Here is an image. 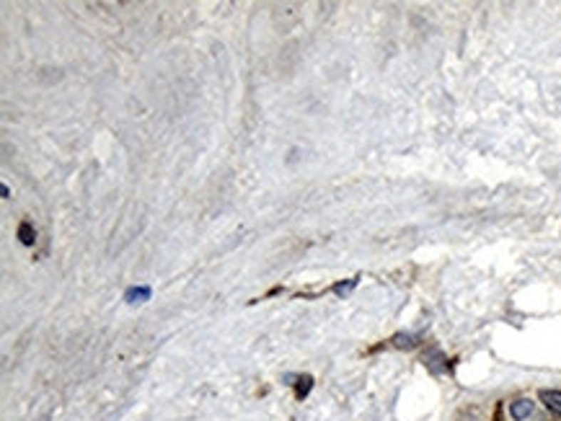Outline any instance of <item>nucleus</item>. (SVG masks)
Returning <instances> with one entry per match:
<instances>
[{"label": "nucleus", "mask_w": 561, "mask_h": 421, "mask_svg": "<svg viewBox=\"0 0 561 421\" xmlns=\"http://www.w3.org/2000/svg\"><path fill=\"white\" fill-rule=\"evenodd\" d=\"M535 411V403L530 398H518L515 403H510V416L515 421H525L527 416H533Z\"/></svg>", "instance_id": "nucleus-1"}, {"label": "nucleus", "mask_w": 561, "mask_h": 421, "mask_svg": "<svg viewBox=\"0 0 561 421\" xmlns=\"http://www.w3.org/2000/svg\"><path fill=\"white\" fill-rule=\"evenodd\" d=\"M540 403L554 416H561V390H540Z\"/></svg>", "instance_id": "nucleus-2"}, {"label": "nucleus", "mask_w": 561, "mask_h": 421, "mask_svg": "<svg viewBox=\"0 0 561 421\" xmlns=\"http://www.w3.org/2000/svg\"><path fill=\"white\" fill-rule=\"evenodd\" d=\"M125 300L127 303H145V300H150V287H145V284L143 287H130Z\"/></svg>", "instance_id": "nucleus-3"}, {"label": "nucleus", "mask_w": 561, "mask_h": 421, "mask_svg": "<svg viewBox=\"0 0 561 421\" xmlns=\"http://www.w3.org/2000/svg\"><path fill=\"white\" fill-rule=\"evenodd\" d=\"M424 362H427V367H430L435 375H440V373H445V370H448L445 365H440V362H445V357L440 352H430L427 357H424Z\"/></svg>", "instance_id": "nucleus-4"}, {"label": "nucleus", "mask_w": 561, "mask_h": 421, "mask_svg": "<svg viewBox=\"0 0 561 421\" xmlns=\"http://www.w3.org/2000/svg\"><path fill=\"white\" fill-rule=\"evenodd\" d=\"M19 238H21L24 246H31V243H34L36 230L31 228V222H21V225H19Z\"/></svg>", "instance_id": "nucleus-5"}, {"label": "nucleus", "mask_w": 561, "mask_h": 421, "mask_svg": "<svg viewBox=\"0 0 561 421\" xmlns=\"http://www.w3.org/2000/svg\"><path fill=\"white\" fill-rule=\"evenodd\" d=\"M354 287H357V276H352V279H346V282L334 284V295L344 297V295H349V292H352Z\"/></svg>", "instance_id": "nucleus-6"}, {"label": "nucleus", "mask_w": 561, "mask_h": 421, "mask_svg": "<svg viewBox=\"0 0 561 421\" xmlns=\"http://www.w3.org/2000/svg\"><path fill=\"white\" fill-rule=\"evenodd\" d=\"M393 344H396V346H414V344H416V336H414V333H396V336H393Z\"/></svg>", "instance_id": "nucleus-7"}, {"label": "nucleus", "mask_w": 561, "mask_h": 421, "mask_svg": "<svg viewBox=\"0 0 561 421\" xmlns=\"http://www.w3.org/2000/svg\"><path fill=\"white\" fill-rule=\"evenodd\" d=\"M0 194H3V199H8V197H11V189L3 184V187H0Z\"/></svg>", "instance_id": "nucleus-8"}]
</instances>
